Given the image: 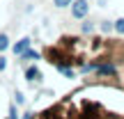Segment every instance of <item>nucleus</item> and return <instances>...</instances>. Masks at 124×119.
<instances>
[{
  "label": "nucleus",
  "mask_w": 124,
  "mask_h": 119,
  "mask_svg": "<svg viewBox=\"0 0 124 119\" xmlns=\"http://www.w3.org/2000/svg\"><path fill=\"white\" fill-rule=\"evenodd\" d=\"M87 0H74L71 2V14H74L76 18H85L87 16Z\"/></svg>",
  "instance_id": "nucleus-1"
},
{
  "label": "nucleus",
  "mask_w": 124,
  "mask_h": 119,
  "mask_svg": "<svg viewBox=\"0 0 124 119\" xmlns=\"http://www.w3.org/2000/svg\"><path fill=\"white\" fill-rule=\"evenodd\" d=\"M28 46H30V39H21L16 46H14V53H25Z\"/></svg>",
  "instance_id": "nucleus-2"
},
{
  "label": "nucleus",
  "mask_w": 124,
  "mask_h": 119,
  "mask_svg": "<svg viewBox=\"0 0 124 119\" xmlns=\"http://www.w3.org/2000/svg\"><path fill=\"white\" fill-rule=\"evenodd\" d=\"M25 76H28V80H39V78H41V73H39L37 66H30V69L25 71Z\"/></svg>",
  "instance_id": "nucleus-3"
},
{
  "label": "nucleus",
  "mask_w": 124,
  "mask_h": 119,
  "mask_svg": "<svg viewBox=\"0 0 124 119\" xmlns=\"http://www.w3.org/2000/svg\"><path fill=\"white\" fill-rule=\"evenodd\" d=\"M9 46V39H7V35H0V50H5Z\"/></svg>",
  "instance_id": "nucleus-4"
},
{
  "label": "nucleus",
  "mask_w": 124,
  "mask_h": 119,
  "mask_svg": "<svg viewBox=\"0 0 124 119\" xmlns=\"http://www.w3.org/2000/svg\"><path fill=\"white\" fill-rule=\"evenodd\" d=\"M115 30L120 32V35H124V18H120V21L115 23Z\"/></svg>",
  "instance_id": "nucleus-5"
},
{
  "label": "nucleus",
  "mask_w": 124,
  "mask_h": 119,
  "mask_svg": "<svg viewBox=\"0 0 124 119\" xmlns=\"http://www.w3.org/2000/svg\"><path fill=\"white\" fill-rule=\"evenodd\" d=\"M53 2L58 5V7H67V5H71L74 0H53Z\"/></svg>",
  "instance_id": "nucleus-6"
}]
</instances>
